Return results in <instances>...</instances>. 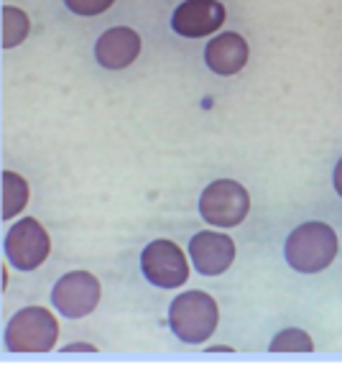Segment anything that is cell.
<instances>
[{
  "mask_svg": "<svg viewBox=\"0 0 342 365\" xmlns=\"http://www.w3.org/2000/svg\"><path fill=\"white\" fill-rule=\"evenodd\" d=\"M286 263L299 271V274H319L330 266L337 256V232L327 222H304L291 235L286 237L284 245Z\"/></svg>",
  "mask_w": 342,
  "mask_h": 365,
  "instance_id": "obj_1",
  "label": "cell"
},
{
  "mask_svg": "<svg viewBox=\"0 0 342 365\" xmlns=\"http://www.w3.org/2000/svg\"><path fill=\"white\" fill-rule=\"evenodd\" d=\"M217 319V302L204 292H184L171 302L169 324L182 342L202 345L207 337H212Z\"/></svg>",
  "mask_w": 342,
  "mask_h": 365,
  "instance_id": "obj_2",
  "label": "cell"
},
{
  "mask_svg": "<svg viewBox=\"0 0 342 365\" xmlns=\"http://www.w3.org/2000/svg\"><path fill=\"white\" fill-rule=\"evenodd\" d=\"M59 340V322L43 307H26L6 327V347L13 353H49Z\"/></svg>",
  "mask_w": 342,
  "mask_h": 365,
  "instance_id": "obj_3",
  "label": "cell"
},
{
  "mask_svg": "<svg viewBox=\"0 0 342 365\" xmlns=\"http://www.w3.org/2000/svg\"><path fill=\"white\" fill-rule=\"evenodd\" d=\"M200 212L207 225L235 227L251 212V197L235 179H217L202 192Z\"/></svg>",
  "mask_w": 342,
  "mask_h": 365,
  "instance_id": "obj_4",
  "label": "cell"
},
{
  "mask_svg": "<svg viewBox=\"0 0 342 365\" xmlns=\"http://www.w3.org/2000/svg\"><path fill=\"white\" fill-rule=\"evenodd\" d=\"M141 271L153 287L177 289L190 279V266L182 248L171 240H153L141 253Z\"/></svg>",
  "mask_w": 342,
  "mask_h": 365,
  "instance_id": "obj_5",
  "label": "cell"
},
{
  "mask_svg": "<svg viewBox=\"0 0 342 365\" xmlns=\"http://www.w3.org/2000/svg\"><path fill=\"white\" fill-rule=\"evenodd\" d=\"M49 232L33 217L19 220L6 235V256L19 271H33L49 256Z\"/></svg>",
  "mask_w": 342,
  "mask_h": 365,
  "instance_id": "obj_6",
  "label": "cell"
},
{
  "mask_svg": "<svg viewBox=\"0 0 342 365\" xmlns=\"http://www.w3.org/2000/svg\"><path fill=\"white\" fill-rule=\"evenodd\" d=\"M100 297H103V287L90 271L64 274L54 284V292H51L54 307L69 319H80V317L92 314L95 307L100 304Z\"/></svg>",
  "mask_w": 342,
  "mask_h": 365,
  "instance_id": "obj_7",
  "label": "cell"
},
{
  "mask_svg": "<svg viewBox=\"0 0 342 365\" xmlns=\"http://www.w3.org/2000/svg\"><path fill=\"white\" fill-rule=\"evenodd\" d=\"M225 24V8L220 0H184L171 16V29L179 36L202 38L220 31Z\"/></svg>",
  "mask_w": 342,
  "mask_h": 365,
  "instance_id": "obj_8",
  "label": "cell"
},
{
  "mask_svg": "<svg viewBox=\"0 0 342 365\" xmlns=\"http://www.w3.org/2000/svg\"><path fill=\"white\" fill-rule=\"evenodd\" d=\"M190 256L200 274L220 276L235 261V243H232V237L222 235V232L202 230L192 237Z\"/></svg>",
  "mask_w": 342,
  "mask_h": 365,
  "instance_id": "obj_9",
  "label": "cell"
},
{
  "mask_svg": "<svg viewBox=\"0 0 342 365\" xmlns=\"http://www.w3.org/2000/svg\"><path fill=\"white\" fill-rule=\"evenodd\" d=\"M141 54V36L128 26L108 29L95 43V56L105 69H125Z\"/></svg>",
  "mask_w": 342,
  "mask_h": 365,
  "instance_id": "obj_10",
  "label": "cell"
},
{
  "mask_svg": "<svg viewBox=\"0 0 342 365\" xmlns=\"http://www.w3.org/2000/svg\"><path fill=\"white\" fill-rule=\"evenodd\" d=\"M204 61L214 74L222 77L238 74L248 61V41L240 34H220L207 43Z\"/></svg>",
  "mask_w": 342,
  "mask_h": 365,
  "instance_id": "obj_11",
  "label": "cell"
},
{
  "mask_svg": "<svg viewBox=\"0 0 342 365\" xmlns=\"http://www.w3.org/2000/svg\"><path fill=\"white\" fill-rule=\"evenodd\" d=\"M28 205V184L16 171H3V220H11Z\"/></svg>",
  "mask_w": 342,
  "mask_h": 365,
  "instance_id": "obj_12",
  "label": "cell"
},
{
  "mask_svg": "<svg viewBox=\"0 0 342 365\" xmlns=\"http://www.w3.org/2000/svg\"><path fill=\"white\" fill-rule=\"evenodd\" d=\"M31 29V21L21 8L13 6H3V46L6 49H13L19 43L26 41Z\"/></svg>",
  "mask_w": 342,
  "mask_h": 365,
  "instance_id": "obj_13",
  "label": "cell"
},
{
  "mask_svg": "<svg viewBox=\"0 0 342 365\" xmlns=\"http://www.w3.org/2000/svg\"><path fill=\"white\" fill-rule=\"evenodd\" d=\"M271 353H312L314 350V342L312 337L306 335L304 329H284L279 335L271 340Z\"/></svg>",
  "mask_w": 342,
  "mask_h": 365,
  "instance_id": "obj_14",
  "label": "cell"
},
{
  "mask_svg": "<svg viewBox=\"0 0 342 365\" xmlns=\"http://www.w3.org/2000/svg\"><path fill=\"white\" fill-rule=\"evenodd\" d=\"M115 0H64V6L77 16H100L113 6Z\"/></svg>",
  "mask_w": 342,
  "mask_h": 365,
  "instance_id": "obj_15",
  "label": "cell"
},
{
  "mask_svg": "<svg viewBox=\"0 0 342 365\" xmlns=\"http://www.w3.org/2000/svg\"><path fill=\"white\" fill-rule=\"evenodd\" d=\"M64 353H95V345H87V342H72V345L64 347Z\"/></svg>",
  "mask_w": 342,
  "mask_h": 365,
  "instance_id": "obj_16",
  "label": "cell"
},
{
  "mask_svg": "<svg viewBox=\"0 0 342 365\" xmlns=\"http://www.w3.org/2000/svg\"><path fill=\"white\" fill-rule=\"evenodd\" d=\"M335 189H337V195L342 197V158H340V164L335 166Z\"/></svg>",
  "mask_w": 342,
  "mask_h": 365,
  "instance_id": "obj_17",
  "label": "cell"
}]
</instances>
